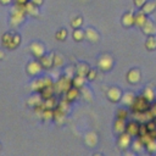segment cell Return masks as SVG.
I'll use <instances>...</instances> for the list:
<instances>
[{
  "label": "cell",
  "mask_w": 156,
  "mask_h": 156,
  "mask_svg": "<svg viewBox=\"0 0 156 156\" xmlns=\"http://www.w3.org/2000/svg\"><path fill=\"white\" fill-rule=\"evenodd\" d=\"M150 104L151 102L147 101L144 95H140V96H135L134 98V101L132 102L130 107H132V111L134 113L145 112V111H149L150 110Z\"/></svg>",
  "instance_id": "obj_1"
},
{
  "label": "cell",
  "mask_w": 156,
  "mask_h": 156,
  "mask_svg": "<svg viewBox=\"0 0 156 156\" xmlns=\"http://www.w3.org/2000/svg\"><path fill=\"white\" fill-rule=\"evenodd\" d=\"M21 43V38L17 33H11L7 32L2 35V46H5L6 49H16Z\"/></svg>",
  "instance_id": "obj_2"
},
{
  "label": "cell",
  "mask_w": 156,
  "mask_h": 156,
  "mask_svg": "<svg viewBox=\"0 0 156 156\" xmlns=\"http://www.w3.org/2000/svg\"><path fill=\"white\" fill-rule=\"evenodd\" d=\"M26 13V9L24 5H16V7L12 9V13H11V24L12 26H18L22 21H23V16Z\"/></svg>",
  "instance_id": "obj_3"
},
{
  "label": "cell",
  "mask_w": 156,
  "mask_h": 156,
  "mask_svg": "<svg viewBox=\"0 0 156 156\" xmlns=\"http://www.w3.org/2000/svg\"><path fill=\"white\" fill-rule=\"evenodd\" d=\"M71 87H73L72 84V78L68 76H63L62 78H60L57 80V83L54 85V90L55 93H62V91H67Z\"/></svg>",
  "instance_id": "obj_4"
},
{
  "label": "cell",
  "mask_w": 156,
  "mask_h": 156,
  "mask_svg": "<svg viewBox=\"0 0 156 156\" xmlns=\"http://www.w3.org/2000/svg\"><path fill=\"white\" fill-rule=\"evenodd\" d=\"M112 65H113V58L111 55L108 54H102L100 57H99V61H98V66L101 71H110L112 68Z\"/></svg>",
  "instance_id": "obj_5"
},
{
  "label": "cell",
  "mask_w": 156,
  "mask_h": 156,
  "mask_svg": "<svg viewBox=\"0 0 156 156\" xmlns=\"http://www.w3.org/2000/svg\"><path fill=\"white\" fill-rule=\"evenodd\" d=\"M29 49H30V52L35 56V57H41L43 55H44V52H45V48H44V45L41 44V43H39V41H34V43H32L30 44V46H29Z\"/></svg>",
  "instance_id": "obj_6"
},
{
  "label": "cell",
  "mask_w": 156,
  "mask_h": 156,
  "mask_svg": "<svg viewBox=\"0 0 156 156\" xmlns=\"http://www.w3.org/2000/svg\"><path fill=\"white\" fill-rule=\"evenodd\" d=\"M41 68H43V66H41L40 61H30V62L27 65V72H28V74H30V76H37V74H39V73L41 72Z\"/></svg>",
  "instance_id": "obj_7"
},
{
  "label": "cell",
  "mask_w": 156,
  "mask_h": 156,
  "mask_svg": "<svg viewBox=\"0 0 156 156\" xmlns=\"http://www.w3.org/2000/svg\"><path fill=\"white\" fill-rule=\"evenodd\" d=\"M130 141H132V135L130 134H128L127 132L124 133H121L119 134V138H118V146L121 147V149H127L129 145H130Z\"/></svg>",
  "instance_id": "obj_8"
},
{
  "label": "cell",
  "mask_w": 156,
  "mask_h": 156,
  "mask_svg": "<svg viewBox=\"0 0 156 156\" xmlns=\"http://www.w3.org/2000/svg\"><path fill=\"white\" fill-rule=\"evenodd\" d=\"M107 98H108V100H111L112 102H117V101H119L121 98H122V91H121L118 88L112 87V88H110V89L107 90Z\"/></svg>",
  "instance_id": "obj_9"
},
{
  "label": "cell",
  "mask_w": 156,
  "mask_h": 156,
  "mask_svg": "<svg viewBox=\"0 0 156 156\" xmlns=\"http://www.w3.org/2000/svg\"><path fill=\"white\" fill-rule=\"evenodd\" d=\"M140 71L136 69V68H132L128 73H127V80L130 83V84H136L139 80H140Z\"/></svg>",
  "instance_id": "obj_10"
},
{
  "label": "cell",
  "mask_w": 156,
  "mask_h": 156,
  "mask_svg": "<svg viewBox=\"0 0 156 156\" xmlns=\"http://www.w3.org/2000/svg\"><path fill=\"white\" fill-rule=\"evenodd\" d=\"M139 129H140V124L136 121H132L128 124H126V132L128 134H130L132 136H135L139 134Z\"/></svg>",
  "instance_id": "obj_11"
},
{
  "label": "cell",
  "mask_w": 156,
  "mask_h": 156,
  "mask_svg": "<svg viewBox=\"0 0 156 156\" xmlns=\"http://www.w3.org/2000/svg\"><path fill=\"white\" fill-rule=\"evenodd\" d=\"M141 29H143V32H144L145 34H147V35H154V34H156V24H155L152 21H150V20H146V22L144 23V26L141 27Z\"/></svg>",
  "instance_id": "obj_12"
},
{
  "label": "cell",
  "mask_w": 156,
  "mask_h": 156,
  "mask_svg": "<svg viewBox=\"0 0 156 156\" xmlns=\"http://www.w3.org/2000/svg\"><path fill=\"white\" fill-rule=\"evenodd\" d=\"M79 94H80V91H79V88H77V87H71L67 91H66V100L67 101H73V100H77L78 98H79Z\"/></svg>",
  "instance_id": "obj_13"
},
{
  "label": "cell",
  "mask_w": 156,
  "mask_h": 156,
  "mask_svg": "<svg viewBox=\"0 0 156 156\" xmlns=\"http://www.w3.org/2000/svg\"><path fill=\"white\" fill-rule=\"evenodd\" d=\"M39 61H40V63L44 68H51L54 66V55L52 54L50 56L43 55L41 57H39Z\"/></svg>",
  "instance_id": "obj_14"
},
{
  "label": "cell",
  "mask_w": 156,
  "mask_h": 156,
  "mask_svg": "<svg viewBox=\"0 0 156 156\" xmlns=\"http://www.w3.org/2000/svg\"><path fill=\"white\" fill-rule=\"evenodd\" d=\"M84 140H85V144L88 146H95L98 144V136H96V134L94 132L87 133L85 136H84Z\"/></svg>",
  "instance_id": "obj_15"
},
{
  "label": "cell",
  "mask_w": 156,
  "mask_h": 156,
  "mask_svg": "<svg viewBox=\"0 0 156 156\" xmlns=\"http://www.w3.org/2000/svg\"><path fill=\"white\" fill-rule=\"evenodd\" d=\"M24 9H26V13H28L30 16H38V5H35L34 2L28 1L24 5Z\"/></svg>",
  "instance_id": "obj_16"
},
{
  "label": "cell",
  "mask_w": 156,
  "mask_h": 156,
  "mask_svg": "<svg viewBox=\"0 0 156 156\" xmlns=\"http://www.w3.org/2000/svg\"><path fill=\"white\" fill-rule=\"evenodd\" d=\"M146 13H144L143 11H139L136 15H134V24H136L138 27H143L144 26V23L146 22V16H145Z\"/></svg>",
  "instance_id": "obj_17"
},
{
  "label": "cell",
  "mask_w": 156,
  "mask_h": 156,
  "mask_svg": "<svg viewBox=\"0 0 156 156\" xmlns=\"http://www.w3.org/2000/svg\"><path fill=\"white\" fill-rule=\"evenodd\" d=\"M85 38L89 40V41H93V43H96L99 40V33L94 29V28H88L85 30Z\"/></svg>",
  "instance_id": "obj_18"
},
{
  "label": "cell",
  "mask_w": 156,
  "mask_h": 156,
  "mask_svg": "<svg viewBox=\"0 0 156 156\" xmlns=\"http://www.w3.org/2000/svg\"><path fill=\"white\" fill-rule=\"evenodd\" d=\"M122 24L126 27H130L132 24H134V15L132 12H126L122 16Z\"/></svg>",
  "instance_id": "obj_19"
},
{
  "label": "cell",
  "mask_w": 156,
  "mask_h": 156,
  "mask_svg": "<svg viewBox=\"0 0 156 156\" xmlns=\"http://www.w3.org/2000/svg\"><path fill=\"white\" fill-rule=\"evenodd\" d=\"M43 107L44 108H49V110H52V108H56L57 106V102H56V99L54 96L49 98V99H45L43 102H41Z\"/></svg>",
  "instance_id": "obj_20"
},
{
  "label": "cell",
  "mask_w": 156,
  "mask_h": 156,
  "mask_svg": "<svg viewBox=\"0 0 156 156\" xmlns=\"http://www.w3.org/2000/svg\"><path fill=\"white\" fill-rule=\"evenodd\" d=\"M141 11L144 13H151L152 11L156 10V1H146L143 6H141Z\"/></svg>",
  "instance_id": "obj_21"
},
{
  "label": "cell",
  "mask_w": 156,
  "mask_h": 156,
  "mask_svg": "<svg viewBox=\"0 0 156 156\" xmlns=\"http://www.w3.org/2000/svg\"><path fill=\"white\" fill-rule=\"evenodd\" d=\"M134 98H135V95H134L133 93L128 91V93H124V94H122V98H121V100H122V102H123L124 105H128V106H130V105H132V102L134 101Z\"/></svg>",
  "instance_id": "obj_22"
},
{
  "label": "cell",
  "mask_w": 156,
  "mask_h": 156,
  "mask_svg": "<svg viewBox=\"0 0 156 156\" xmlns=\"http://www.w3.org/2000/svg\"><path fill=\"white\" fill-rule=\"evenodd\" d=\"M89 66L85 63V62H82V63H79L78 66H77V68H76V72H77V74H79V76H87V73L89 72Z\"/></svg>",
  "instance_id": "obj_23"
},
{
  "label": "cell",
  "mask_w": 156,
  "mask_h": 156,
  "mask_svg": "<svg viewBox=\"0 0 156 156\" xmlns=\"http://www.w3.org/2000/svg\"><path fill=\"white\" fill-rule=\"evenodd\" d=\"M113 129H115V132L118 133V134L126 132V123H124V119L117 118V121L115 122V128H113Z\"/></svg>",
  "instance_id": "obj_24"
},
{
  "label": "cell",
  "mask_w": 156,
  "mask_h": 156,
  "mask_svg": "<svg viewBox=\"0 0 156 156\" xmlns=\"http://www.w3.org/2000/svg\"><path fill=\"white\" fill-rule=\"evenodd\" d=\"M65 116H66V113L65 112H62L61 110H58L57 107L55 108V111H54V119L58 123V124H61V123H63L65 122Z\"/></svg>",
  "instance_id": "obj_25"
},
{
  "label": "cell",
  "mask_w": 156,
  "mask_h": 156,
  "mask_svg": "<svg viewBox=\"0 0 156 156\" xmlns=\"http://www.w3.org/2000/svg\"><path fill=\"white\" fill-rule=\"evenodd\" d=\"M145 46L147 50H155L156 49V37L155 35H149L146 41H145Z\"/></svg>",
  "instance_id": "obj_26"
},
{
  "label": "cell",
  "mask_w": 156,
  "mask_h": 156,
  "mask_svg": "<svg viewBox=\"0 0 156 156\" xmlns=\"http://www.w3.org/2000/svg\"><path fill=\"white\" fill-rule=\"evenodd\" d=\"M84 82H85L84 76H79V74H78L77 77L72 78V84H73V87H77V88L84 87Z\"/></svg>",
  "instance_id": "obj_27"
},
{
  "label": "cell",
  "mask_w": 156,
  "mask_h": 156,
  "mask_svg": "<svg viewBox=\"0 0 156 156\" xmlns=\"http://www.w3.org/2000/svg\"><path fill=\"white\" fill-rule=\"evenodd\" d=\"M41 102H43V98H41V96H39V95H34V96H32V98L28 100V105L34 106V107H37V106H39V105H41Z\"/></svg>",
  "instance_id": "obj_28"
},
{
  "label": "cell",
  "mask_w": 156,
  "mask_h": 156,
  "mask_svg": "<svg viewBox=\"0 0 156 156\" xmlns=\"http://www.w3.org/2000/svg\"><path fill=\"white\" fill-rule=\"evenodd\" d=\"M83 38H85V32L79 28H76L73 30V39L76 41H80V40H83Z\"/></svg>",
  "instance_id": "obj_29"
},
{
  "label": "cell",
  "mask_w": 156,
  "mask_h": 156,
  "mask_svg": "<svg viewBox=\"0 0 156 156\" xmlns=\"http://www.w3.org/2000/svg\"><path fill=\"white\" fill-rule=\"evenodd\" d=\"M145 98H146V100L147 101H150V102H152L154 100H155V93H154V90H152V88H150V87H147V88H145V90H144V94H143Z\"/></svg>",
  "instance_id": "obj_30"
},
{
  "label": "cell",
  "mask_w": 156,
  "mask_h": 156,
  "mask_svg": "<svg viewBox=\"0 0 156 156\" xmlns=\"http://www.w3.org/2000/svg\"><path fill=\"white\" fill-rule=\"evenodd\" d=\"M145 146H146V149H147V151L150 154H155L156 152V138L152 139V140H150Z\"/></svg>",
  "instance_id": "obj_31"
},
{
  "label": "cell",
  "mask_w": 156,
  "mask_h": 156,
  "mask_svg": "<svg viewBox=\"0 0 156 156\" xmlns=\"http://www.w3.org/2000/svg\"><path fill=\"white\" fill-rule=\"evenodd\" d=\"M82 94H83V98L85 99V100H88V101H90L91 100V98H93V94H91V91L87 88V87H82Z\"/></svg>",
  "instance_id": "obj_32"
},
{
  "label": "cell",
  "mask_w": 156,
  "mask_h": 156,
  "mask_svg": "<svg viewBox=\"0 0 156 156\" xmlns=\"http://www.w3.org/2000/svg\"><path fill=\"white\" fill-rule=\"evenodd\" d=\"M143 141L140 140V139H138V140H134L133 141V144H132V149L135 151V152H139L141 149H143Z\"/></svg>",
  "instance_id": "obj_33"
},
{
  "label": "cell",
  "mask_w": 156,
  "mask_h": 156,
  "mask_svg": "<svg viewBox=\"0 0 156 156\" xmlns=\"http://www.w3.org/2000/svg\"><path fill=\"white\" fill-rule=\"evenodd\" d=\"M116 117L117 118H119V119H126L127 117H128V111L126 110V108H119L118 111H117V113H116Z\"/></svg>",
  "instance_id": "obj_34"
},
{
  "label": "cell",
  "mask_w": 156,
  "mask_h": 156,
  "mask_svg": "<svg viewBox=\"0 0 156 156\" xmlns=\"http://www.w3.org/2000/svg\"><path fill=\"white\" fill-rule=\"evenodd\" d=\"M82 23H83V18H82L80 16H78V17H76V18H73V20H72L71 26H72V27L76 29V28H79Z\"/></svg>",
  "instance_id": "obj_35"
},
{
  "label": "cell",
  "mask_w": 156,
  "mask_h": 156,
  "mask_svg": "<svg viewBox=\"0 0 156 156\" xmlns=\"http://www.w3.org/2000/svg\"><path fill=\"white\" fill-rule=\"evenodd\" d=\"M62 63H63V58H62V56H61V55H58V54L54 55V66L60 67Z\"/></svg>",
  "instance_id": "obj_36"
},
{
  "label": "cell",
  "mask_w": 156,
  "mask_h": 156,
  "mask_svg": "<svg viewBox=\"0 0 156 156\" xmlns=\"http://www.w3.org/2000/svg\"><path fill=\"white\" fill-rule=\"evenodd\" d=\"M66 37H67V30L66 29H60L56 33V39H58V40H65Z\"/></svg>",
  "instance_id": "obj_37"
},
{
  "label": "cell",
  "mask_w": 156,
  "mask_h": 156,
  "mask_svg": "<svg viewBox=\"0 0 156 156\" xmlns=\"http://www.w3.org/2000/svg\"><path fill=\"white\" fill-rule=\"evenodd\" d=\"M89 80H93V79H95L96 78V69H94V68H90L89 69V72L87 73V76H85Z\"/></svg>",
  "instance_id": "obj_38"
},
{
  "label": "cell",
  "mask_w": 156,
  "mask_h": 156,
  "mask_svg": "<svg viewBox=\"0 0 156 156\" xmlns=\"http://www.w3.org/2000/svg\"><path fill=\"white\" fill-rule=\"evenodd\" d=\"M145 2H146V0H134V4L136 7H141Z\"/></svg>",
  "instance_id": "obj_39"
},
{
  "label": "cell",
  "mask_w": 156,
  "mask_h": 156,
  "mask_svg": "<svg viewBox=\"0 0 156 156\" xmlns=\"http://www.w3.org/2000/svg\"><path fill=\"white\" fill-rule=\"evenodd\" d=\"M150 112H151V115H152L154 117H156V104H154V105L150 107Z\"/></svg>",
  "instance_id": "obj_40"
},
{
  "label": "cell",
  "mask_w": 156,
  "mask_h": 156,
  "mask_svg": "<svg viewBox=\"0 0 156 156\" xmlns=\"http://www.w3.org/2000/svg\"><path fill=\"white\" fill-rule=\"evenodd\" d=\"M28 1H29V0H16V2H17L18 5H26Z\"/></svg>",
  "instance_id": "obj_41"
},
{
  "label": "cell",
  "mask_w": 156,
  "mask_h": 156,
  "mask_svg": "<svg viewBox=\"0 0 156 156\" xmlns=\"http://www.w3.org/2000/svg\"><path fill=\"white\" fill-rule=\"evenodd\" d=\"M30 1H32V2H34L35 5H38V6H39V5H41V4H43V1H44V0H30Z\"/></svg>",
  "instance_id": "obj_42"
},
{
  "label": "cell",
  "mask_w": 156,
  "mask_h": 156,
  "mask_svg": "<svg viewBox=\"0 0 156 156\" xmlns=\"http://www.w3.org/2000/svg\"><path fill=\"white\" fill-rule=\"evenodd\" d=\"M10 2H11V0H0V4H2V5H7Z\"/></svg>",
  "instance_id": "obj_43"
},
{
  "label": "cell",
  "mask_w": 156,
  "mask_h": 156,
  "mask_svg": "<svg viewBox=\"0 0 156 156\" xmlns=\"http://www.w3.org/2000/svg\"><path fill=\"white\" fill-rule=\"evenodd\" d=\"M4 56H5L4 51H1V50H0V60H2V58H4Z\"/></svg>",
  "instance_id": "obj_44"
}]
</instances>
